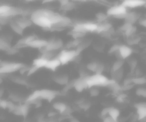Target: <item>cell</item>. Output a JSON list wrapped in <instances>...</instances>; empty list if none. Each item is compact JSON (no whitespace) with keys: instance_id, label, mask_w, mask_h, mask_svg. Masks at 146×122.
<instances>
[{"instance_id":"16","label":"cell","mask_w":146,"mask_h":122,"mask_svg":"<svg viewBox=\"0 0 146 122\" xmlns=\"http://www.w3.org/2000/svg\"><path fill=\"white\" fill-rule=\"evenodd\" d=\"M120 29H121V31L128 37V38L131 36H134V34H135V32H136V28H135V26H134V24L128 23V22H124V24L122 25Z\"/></svg>"},{"instance_id":"40","label":"cell","mask_w":146,"mask_h":122,"mask_svg":"<svg viewBox=\"0 0 146 122\" xmlns=\"http://www.w3.org/2000/svg\"><path fill=\"white\" fill-rule=\"evenodd\" d=\"M73 1H81V2H85V1H99V0H73Z\"/></svg>"},{"instance_id":"19","label":"cell","mask_w":146,"mask_h":122,"mask_svg":"<svg viewBox=\"0 0 146 122\" xmlns=\"http://www.w3.org/2000/svg\"><path fill=\"white\" fill-rule=\"evenodd\" d=\"M53 80H54V82H56L57 84H59L61 86H66L70 83L68 75H66V74H60V75L55 76V77H53Z\"/></svg>"},{"instance_id":"32","label":"cell","mask_w":146,"mask_h":122,"mask_svg":"<svg viewBox=\"0 0 146 122\" xmlns=\"http://www.w3.org/2000/svg\"><path fill=\"white\" fill-rule=\"evenodd\" d=\"M74 7H75V4H74V3L71 2V1H70V2H69L68 4H66L65 6L61 7V8H62L64 11H70V10H72V9L74 8Z\"/></svg>"},{"instance_id":"20","label":"cell","mask_w":146,"mask_h":122,"mask_svg":"<svg viewBox=\"0 0 146 122\" xmlns=\"http://www.w3.org/2000/svg\"><path fill=\"white\" fill-rule=\"evenodd\" d=\"M8 25H9V27H10L11 30H12L14 33H16L17 35H22L23 32H24V29H23L22 27L15 21V19H11Z\"/></svg>"},{"instance_id":"3","label":"cell","mask_w":146,"mask_h":122,"mask_svg":"<svg viewBox=\"0 0 146 122\" xmlns=\"http://www.w3.org/2000/svg\"><path fill=\"white\" fill-rule=\"evenodd\" d=\"M23 15V9L12 6L10 4L0 5V17L7 19H14L18 16Z\"/></svg>"},{"instance_id":"10","label":"cell","mask_w":146,"mask_h":122,"mask_svg":"<svg viewBox=\"0 0 146 122\" xmlns=\"http://www.w3.org/2000/svg\"><path fill=\"white\" fill-rule=\"evenodd\" d=\"M29 108H30V104L26 103H21V104H17L16 108H15L14 112L13 113L17 116H21V117H26L27 114L29 113Z\"/></svg>"},{"instance_id":"31","label":"cell","mask_w":146,"mask_h":122,"mask_svg":"<svg viewBox=\"0 0 146 122\" xmlns=\"http://www.w3.org/2000/svg\"><path fill=\"white\" fill-rule=\"evenodd\" d=\"M136 95L142 98H146V87L139 86V87L136 89Z\"/></svg>"},{"instance_id":"35","label":"cell","mask_w":146,"mask_h":122,"mask_svg":"<svg viewBox=\"0 0 146 122\" xmlns=\"http://www.w3.org/2000/svg\"><path fill=\"white\" fill-rule=\"evenodd\" d=\"M90 90V95L91 96H97L99 94V89L98 87H92V88H89Z\"/></svg>"},{"instance_id":"22","label":"cell","mask_w":146,"mask_h":122,"mask_svg":"<svg viewBox=\"0 0 146 122\" xmlns=\"http://www.w3.org/2000/svg\"><path fill=\"white\" fill-rule=\"evenodd\" d=\"M140 20V17H139V14L136 12H133V11H128V13L126 14V17L125 19H124V21L125 22H128V23H132V24H134V23L136 22V21H139Z\"/></svg>"},{"instance_id":"24","label":"cell","mask_w":146,"mask_h":122,"mask_svg":"<svg viewBox=\"0 0 146 122\" xmlns=\"http://www.w3.org/2000/svg\"><path fill=\"white\" fill-rule=\"evenodd\" d=\"M108 116L111 117L112 119L118 121L120 117V110L116 107H108Z\"/></svg>"},{"instance_id":"7","label":"cell","mask_w":146,"mask_h":122,"mask_svg":"<svg viewBox=\"0 0 146 122\" xmlns=\"http://www.w3.org/2000/svg\"><path fill=\"white\" fill-rule=\"evenodd\" d=\"M64 44H63L62 40L57 38H52L50 40H48V43H47V46L45 49L49 51H54V52H57V51L61 50L63 48Z\"/></svg>"},{"instance_id":"17","label":"cell","mask_w":146,"mask_h":122,"mask_svg":"<svg viewBox=\"0 0 146 122\" xmlns=\"http://www.w3.org/2000/svg\"><path fill=\"white\" fill-rule=\"evenodd\" d=\"M14 19L23 29H26V28H28V27H30L33 23V21L31 20V18L28 16H18Z\"/></svg>"},{"instance_id":"8","label":"cell","mask_w":146,"mask_h":122,"mask_svg":"<svg viewBox=\"0 0 146 122\" xmlns=\"http://www.w3.org/2000/svg\"><path fill=\"white\" fill-rule=\"evenodd\" d=\"M104 65L98 61H91L90 63L87 64V70L92 72L93 74H102L104 71Z\"/></svg>"},{"instance_id":"21","label":"cell","mask_w":146,"mask_h":122,"mask_svg":"<svg viewBox=\"0 0 146 122\" xmlns=\"http://www.w3.org/2000/svg\"><path fill=\"white\" fill-rule=\"evenodd\" d=\"M60 65H61V62L58 59V57H54V58L50 59V60L48 61L46 69H49V70H51V71H55Z\"/></svg>"},{"instance_id":"5","label":"cell","mask_w":146,"mask_h":122,"mask_svg":"<svg viewBox=\"0 0 146 122\" xmlns=\"http://www.w3.org/2000/svg\"><path fill=\"white\" fill-rule=\"evenodd\" d=\"M80 52L77 49H62L60 52L57 54V57L60 60L61 65H65V64H68L71 61L76 60L78 56H79Z\"/></svg>"},{"instance_id":"1","label":"cell","mask_w":146,"mask_h":122,"mask_svg":"<svg viewBox=\"0 0 146 122\" xmlns=\"http://www.w3.org/2000/svg\"><path fill=\"white\" fill-rule=\"evenodd\" d=\"M58 95V92L52 89H39L35 90L33 93H31L28 97L26 98L25 102L28 104H34L36 102H39L41 100L51 102L55 99Z\"/></svg>"},{"instance_id":"23","label":"cell","mask_w":146,"mask_h":122,"mask_svg":"<svg viewBox=\"0 0 146 122\" xmlns=\"http://www.w3.org/2000/svg\"><path fill=\"white\" fill-rule=\"evenodd\" d=\"M112 29V26L109 22H102V23H98V29H97V33L103 35L105 34L106 32H108L109 30Z\"/></svg>"},{"instance_id":"30","label":"cell","mask_w":146,"mask_h":122,"mask_svg":"<svg viewBox=\"0 0 146 122\" xmlns=\"http://www.w3.org/2000/svg\"><path fill=\"white\" fill-rule=\"evenodd\" d=\"M108 15L107 13H104V12H99L97 15H96V19H97L98 22L97 23H102V22H106L108 18Z\"/></svg>"},{"instance_id":"42","label":"cell","mask_w":146,"mask_h":122,"mask_svg":"<svg viewBox=\"0 0 146 122\" xmlns=\"http://www.w3.org/2000/svg\"><path fill=\"white\" fill-rule=\"evenodd\" d=\"M23 122H31V121H29V120H27V119H25V118H24V121H23Z\"/></svg>"},{"instance_id":"18","label":"cell","mask_w":146,"mask_h":122,"mask_svg":"<svg viewBox=\"0 0 146 122\" xmlns=\"http://www.w3.org/2000/svg\"><path fill=\"white\" fill-rule=\"evenodd\" d=\"M48 61H49V59L45 58V57H43V56H39V57H37L36 59H34L32 65L34 66V67H36L37 69L46 68L47 64H48Z\"/></svg>"},{"instance_id":"28","label":"cell","mask_w":146,"mask_h":122,"mask_svg":"<svg viewBox=\"0 0 146 122\" xmlns=\"http://www.w3.org/2000/svg\"><path fill=\"white\" fill-rule=\"evenodd\" d=\"M11 47H12V45L10 44V42L0 38V49H1V50L4 51V52H7Z\"/></svg>"},{"instance_id":"27","label":"cell","mask_w":146,"mask_h":122,"mask_svg":"<svg viewBox=\"0 0 146 122\" xmlns=\"http://www.w3.org/2000/svg\"><path fill=\"white\" fill-rule=\"evenodd\" d=\"M123 64H124V60L123 59H118L112 64V67H111V72L113 71H117V70H120L123 68Z\"/></svg>"},{"instance_id":"33","label":"cell","mask_w":146,"mask_h":122,"mask_svg":"<svg viewBox=\"0 0 146 122\" xmlns=\"http://www.w3.org/2000/svg\"><path fill=\"white\" fill-rule=\"evenodd\" d=\"M120 45L118 44H114L111 46V48L109 49V53L110 54H115V53H118V50H119Z\"/></svg>"},{"instance_id":"25","label":"cell","mask_w":146,"mask_h":122,"mask_svg":"<svg viewBox=\"0 0 146 122\" xmlns=\"http://www.w3.org/2000/svg\"><path fill=\"white\" fill-rule=\"evenodd\" d=\"M132 83L137 86H143L146 84V77L144 76H133L131 77Z\"/></svg>"},{"instance_id":"6","label":"cell","mask_w":146,"mask_h":122,"mask_svg":"<svg viewBox=\"0 0 146 122\" xmlns=\"http://www.w3.org/2000/svg\"><path fill=\"white\" fill-rule=\"evenodd\" d=\"M128 8H126L123 4H119V5H114L111 6L110 8H108L107 10V15L109 17H114V18L117 19H125L126 14L128 13Z\"/></svg>"},{"instance_id":"34","label":"cell","mask_w":146,"mask_h":122,"mask_svg":"<svg viewBox=\"0 0 146 122\" xmlns=\"http://www.w3.org/2000/svg\"><path fill=\"white\" fill-rule=\"evenodd\" d=\"M9 104V100H5V99H1L0 100V106L2 109H7Z\"/></svg>"},{"instance_id":"43","label":"cell","mask_w":146,"mask_h":122,"mask_svg":"<svg viewBox=\"0 0 146 122\" xmlns=\"http://www.w3.org/2000/svg\"><path fill=\"white\" fill-rule=\"evenodd\" d=\"M39 122H44V121H39Z\"/></svg>"},{"instance_id":"41","label":"cell","mask_w":146,"mask_h":122,"mask_svg":"<svg viewBox=\"0 0 146 122\" xmlns=\"http://www.w3.org/2000/svg\"><path fill=\"white\" fill-rule=\"evenodd\" d=\"M25 2H35V1H37V0H24Z\"/></svg>"},{"instance_id":"11","label":"cell","mask_w":146,"mask_h":122,"mask_svg":"<svg viewBox=\"0 0 146 122\" xmlns=\"http://www.w3.org/2000/svg\"><path fill=\"white\" fill-rule=\"evenodd\" d=\"M87 78V77H86ZM86 78L84 77H79L77 78L76 80L72 82V86L73 88L78 92H82L84 91L85 89L88 88V85H87V81H86Z\"/></svg>"},{"instance_id":"4","label":"cell","mask_w":146,"mask_h":122,"mask_svg":"<svg viewBox=\"0 0 146 122\" xmlns=\"http://www.w3.org/2000/svg\"><path fill=\"white\" fill-rule=\"evenodd\" d=\"M25 65L20 62H1L0 64V74L1 75H10L17 71H21Z\"/></svg>"},{"instance_id":"13","label":"cell","mask_w":146,"mask_h":122,"mask_svg":"<svg viewBox=\"0 0 146 122\" xmlns=\"http://www.w3.org/2000/svg\"><path fill=\"white\" fill-rule=\"evenodd\" d=\"M122 4L126 7V8L134 9L138 8L146 5V0H123Z\"/></svg>"},{"instance_id":"29","label":"cell","mask_w":146,"mask_h":122,"mask_svg":"<svg viewBox=\"0 0 146 122\" xmlns=\"http://www.w3.org/2000/svg\"><path fill=\"white\" fill-rule=\"evenodd\" d=\"M11 80H12L14 83L18 84V85H26L27 84L26 79H25L24 77H22V76H12Z\"/></svg>"},{"instance_id":"36","label":"cell","mask_w":146,"mask_h":122,"mask_svg":"<svg viewBox=\"0 0 146 122\" xmlns=\"http://www.w3.org/2000/svg\"><path fill=\"white\" fill-rule=\"evenodd\" d=\"M129 67H130V69L133 71V70H135L136 69V65H137V61L135 60V59H132V60H130L129 61Z\"/></svg>"},{"instance_id":"2","label":"cell","mask_w":146,"mask_h":122,"mask_svg":"<svg viewBox=\"0 0 146 122\" xmlns=\"http://www.w3.org/2000/svg\"><path fill=\"white\" fill-rule=\"evenodd\" d=\"M88 89L92 87H108L111 79L103 74H92L86 78Z\"/></svg>"},{"instance_id":"9","label":"cell","mask_w":146,"mask_h":122,"mask_svg":"<svg viewBox=\"0 0 146 122\" xmlns=\"http://www.w3.org/2000/svg\"><path fill=\"white\" fill-rule=\"evenodd\" d=\"M132 53H133V50H132V48L130 47V45L121 44L119 47V50H118L117 54H118V56H119L120 59L125 60V59L129 58V57L131 56Z\"/></svg>"},{"instance_id":"12","label":"cell","mask_w":146,"mask_h":122,"mask_svg":"<svg viewBox=\"0 0 146 122\" xmlns=\"http://www.w3.org/2000/svg\"><path fill=\"white\" fill-rule=\"evenodd\" d=\"M136 109V116L137 119L142 121L146 119V102H138L135 104Z\"/></svg>"},{"instance_id":"39","label":"cell","mask_w":146,"mask_h":122,"mask_svg":"<svg viewBox=\"0 0 146 122\" xmlns=\"http://www.w3.org/2000/svg\"><path fill=\"white\" fill-rule=\"evenodd\" d=\"M69 122H80V121L77 119V118L72 117V118H70V120H69Z\"/></svg>"},{"instance_id":"38","label":"cell","mask_w":146,"mask_h":122,"mask_svg":"<svg viewBox=\"0 0 146 122\" xmlns=\"http://www.w3.org/2000/svg\"><path fill=\"white\" fill-rule=\"evenodd\" d=\"M139 24H140V26H142V27H144V28H146V18H143V19H140L139 21Z\"/></svg>"},{"instance_id":"14","label":"cell","mask_w":146,"mask_h":122,"mask_svg":"<svg viewBox=\"0 0 146 122\" xmlns=\"http://www.w3.org/2000/svg\"><path fill=\"white\" fill-rule=\"evenodd\" d=\"M53 108H54L55 111L59 112V113L63 114V115H69V113H70V108L64 102H61V101L54 102L53 103Z\"/></svg>"},{"instance_id":"26","label":"cell","mask_w":146,"mask_h":122,"mask_svg":"<svg viewBox=\"0 0 146 122\" xmlns=\"http://www.w3.org/2000/svg\"><path fill=\"white\" fill-rule=\"evenodd\" d=\"M124 75V71H123V68L120 70H117V71H113L111 72V79L114 80V81H117L119 82L120 80L122 79V77H123Z\"/></svg>"},{"instance_id":"37","label":"cell","mask_w":146,"mask_h":122,"mask_svg":"<svg viewBox=\"0 0 146 122\" xmlns=\"http://www.w3.org/2000/svg\"><path fill=\"white\" fill-rule=\"evenodd\" d=\"M70 1H71V0H58V2H59V4H60L61 7H63V6H65L66 4H68Z\"/></svg>"},{"instance_id":"15","label":"cell","mask_w":146,"mask_h":122,"mask_svg":"<svg viewBox=\"0 0 146 122\" xmlns=\"http://www.w3.org/2000/svg\"><path fill=\"white\" fill-rule=\"evenodd\" d=\"M47 43H48V41H47V40H44V39H40V38H37V37H35V38L30 42L29 47H30V48L42 50V49L46 48Z\"/></svg>"}]
</instances>
